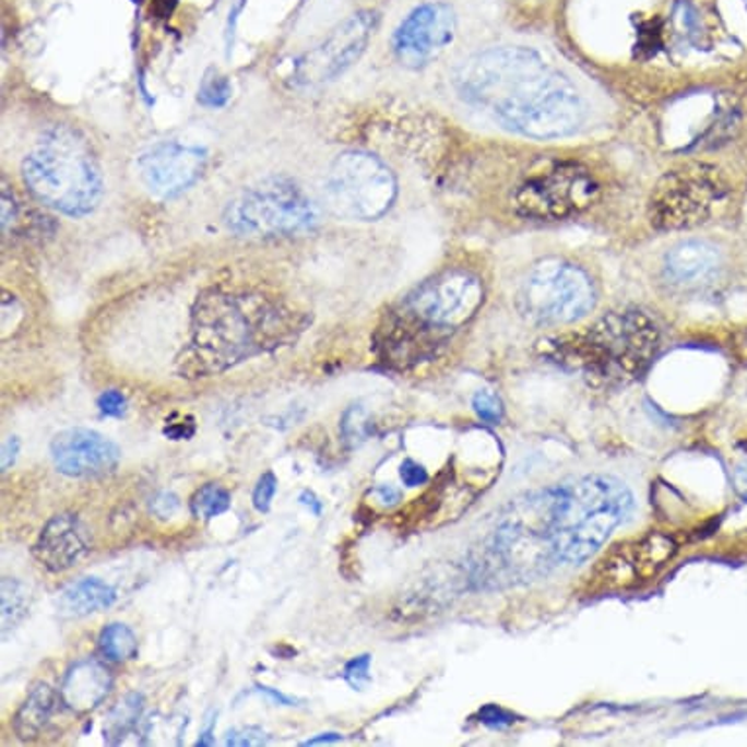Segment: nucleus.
<instances>
[{
  "label": "nucleus",
  "mask_w": 747,
  "mask_h": 747,
  "mask_svg": "<svg viewBox=\"0 0 747 747\" xmlns=\"http://www.w3.org/2000/svg\"><path fill=\"white\" fill-rule=\"evenodd\" d=\"M632 511V494L615 477L588 476L514 501L487 550L513 571H546L588 560Z\"/></svg>",
  "instance_id": "1"
},
{
  "label": "nucleus",
  "mask_w": 747,
  "mask_h": 747,
  "mask_svg": "<svg viewBox=\"0 0 747 747\" xmlns=\"http://www.w3.org/2000/svg\"><path fill=\"white\" fill-rule=\"evenodd\" d=\"M454 86L467 104L533 140L570 138L588 118L570 76L531 47H494L467 57Z\"/></svg>",
  "instance_id": "2"
},
{
  "label": "nucleus",
  "mask_w": 747,
  "mask_h": 747,
  "mask_svg": "<svg viewBox=\"0 0 747 747\" xmlns=\"http://www.w3.org/2000/svg\"><path fill=\"white\" fill-rule=\"evenodd\" d=\"M486 288L476 272L447 269L403 299L383 329L390 363L407 365L432 355L466 328L484 306Z\"/></svg>",
  "instance_id": "3"
},
{
  "label": "nucleus",
  "mask_w": 747,
  "mask_h": 747,
  "mask_svg": "<svg viewBox=\"0 0 747 747\" xmlns=\"http://www.w3.org/2000/svg\"><path fill=\"white\" fill-rule=\"evenodd\" d=\"M546 345L554 363L580 372L589 382L625 386L652 363L660 331L644 311L625 309L607 313L578 333L550 339Z\"/></svg>",
  "instance_id": "4"
},
{
  "label": "nucleus",
  "mask_w": 747,
  "mask_h": 747,
  "mask_svg": "<svg viewBox=\"0 0 747 747\" xmlns=\"http://www.w3.org/2000/svg\"><path fill=\"white\" fill-rule=\"evenodd\" d=\"M22 178L32 197L67 217L93 214L103 200L100 165L83 135L67 126L42 133L24 157Z\"/></svg>",
  "instance_id": "5"
},
{
  "label": "nucleus",
  "mask_w": 747,
  "mask_h": 747,
  "mask_svg": "<svg viewBox=\"0 0 747 747\" xmlns=\"http://www.w3.org/2000/svg\"><path fill=\"white\" fill-rule=\"evenodd\" d=\"M595 304L597 290L588 271L564 259L536 262L517 294L519 311L544 328L576 323L591 313Z\"/></svg>",
  "instance_id": "6"
},
{
  "label": "nucleus",
  "mask_w": 747,
  "mask_h": 747,
  "mask_svg": "<svg viewBox=\"0 0 747 747\" xmlns=\"http://www.w3.org/2000/svg\"><path fill=\"white\" fill-rule=\"evenodd\" d=\"M323 194L329 210L339 217L372 222L393 206L398 180L380 157L366 151H346L331 163Z\"/></svg>",
  "instance_id": "7"
},
{
  "label": "nucleus",
  "mask_w": 747,
  "mask_h": 747,
  "mask_svg": "<svg viewBox=\"0 0 747 747\" xmlns=\"http://www.w3.org/2000/svg\"><path fill=\"white\" fill-rule=\"evenodd\" d=\"M313 200L292 180H266L245 190L225 212L227 227L241 235H290L318 224Z\"/></svg>",
  "instance_id": "8"
},
{
  "label": "nucleus",
  "mask_w": 747,
  "mask_h": 747,
  "mask_svg": "<svg viewBox=\"0 0 747 747\" xmlns=\"http://www.w3.org/2000/svg\"><path fill=\"white\" fill-rule=\"evenodd\" d=\"M679 550L672 534L650 533L630 536L608 548L589 573V588L595 593L628 591L654 581Z\"/></svg>",
  "instance_id": "9"
},
{
  "label": "nucleus",
  "mask_w": 747,
  "mask_h": 747,
  "mask_svg": "<svg viewBox=\"0 0 747 747\" xmlns=\"http://www.w3.org/2000/svg\"><path fill=\"white\" fill-rule=\"evenodd\" d=\"M597 192L585 168L564 163L529 178L514 194L517 210L534 220H564L591 204Z\"/></svg>",
  "instance_id": "10"
},
{
  "label": "nucleus",
  "mask_w": 747,
  "mask_h": 747,
  "mask_svg": "<svg viewBox=\"0 0 747 747\" xmlns=\"http://www.w3.org/2000/svg\"><path fill=\"white\" fill-rule=\"evenodd\" d=\"M722 194L724 187L710 168L673 170L655 188L652 222L660 229H683L702 224Z\"/></svg>",
  "instance_id": "11"
},
{
  "label": "nucleus",
  "mask_w": 747,
  "mask_h": 747,
  "mask_svg": "<svg viewBox=\"0 0 747 747\" xmlns=\"http://www.w3.org/2000/svg\"><path fill=\"white\" fill-rule=\"evenodd\" d=\"M456 36V14L447 2L413 9L393 34V54L407 69H423L439 59Z\"/></svg>",
  "instance_id": "12"
},
{
  "label": "nucleus",
  "mask_w": 747,
  "mask_h": 747,
  "mask_svg": "<svg viewBox=\"0 0 747 747\" xmlns=\"http://www.w3.org/2000/svg\"><path fill=\"white\" fill-rule=\"evenodd\" d=\"M206 165V150L180 141L155 143L138 159L141 182L159 198L178 197L197 185Z\"/></svg>",
  "instance_id": "13"
},
{
  "label": "nucleus",
  "mask_w": 747,
  "mask_h": 747,
  "mask_svg": "<svg viewBox=\"0 0 747 747\" xmlns=\"http://www.w3.org/2000/svg\"><path fill=\"white\" fill-rule=\"evenodd\" d=\"M57 472L69 477H103L120 462V449L112 440L91 429H67L51 440Z\"/></svg>",
  "instance_id": "14"
},
{
  "label": "nucleus",
  "mask_w": 747,
  "mask_h": 747,
  "mask_svg": "<svg viewBox=\"0 0 747 747\" xmlns=\"http://www.w3.org/2000/svg\"><path fill=\"white\" fill-rule=\"evenodd\" d=\"M372 29L374 16L366 12L346 20L345 24L336 29L323 46L313 49L299 63L301 81L325 83L335 76L343 75L346 69L363 56Z\"/></svg>",
  "instance_id": "15"
},
{
  "label": "nucleus",
  "mask_w": 747,
  "mask_h": 747,
  "mask_svg": "<svg viewBox=\"0 0 747 747\" xmlns=\"http://www.w3.org/2000/svg\"><path fill=\"white\" fill-rule=\"evenodd\" d=\"M91 552V536L75 514H56L47 521L34 546L36 560L46 570L59 571L75 568Z\"/></svg>",
  "instance_id": "16"
},
{
  "label": "nucleus",
  "mask_w": 747,
  "mask_h": 747,
  "mask_svg": "<svg viewBox=\"0 0 747 747\" xmlns=\"http://www.w3.org/2000/svg\"><path fill=\"white\" fill-rule=\"evenodd\" d=\"M722 269V254L714 245L699 239L681 241L669 249L664 259L667 281L677 286H701L716 278Z\"/></svg>",
  "instance_id": "17"
},
{
  "label": "nucleus",
  "mask_w": 747,
  "mask_h": 747,
  "mask_svg": "<svg viewBox=\"0 0 747 747\" xmlns=\"http://www.w3.org/2000/svg\"><path fill=\"white\" fill-rule=\"evenodd\" d=\"M112 687V675L100 662L83 660L67 672L61 685V701L75 712L96 709Z\"/></svg>",
  "instance_id": "18"
},
{
  "label": "nucleus",
  "mask_w": 747,
  "mask_h": 747,
  "mask_svg": "<svg viewBox=\"0 0 747 747\" xmlns=\"http://www.w3.org/2000/svg\"><path fill=\"white\" fill-rule=\"evenodd\" d=\"M116 591L98 578H84L71 583L57 598V610L61 617L81 618L112 607Z\"/></svg>",
  "instance_id": "19"
},
{
  "label": "nucleus",
  "mask_w": 747,
  "mask_h": 747,
  "mask_svg": "<svg viewBox=\"0 0 747 747\" xmlns=\"http://www.w3.org/2000/svg\"><path fill=\"white\" fill-rule=\"evenodd\" d=\"M57 707V695L49 685H36L14 716V732L22 742H32L44 732Z\"/></svg>",
  "instance_id": "20"
},
{
  "label": "nucleus",
  "mask_w": 747,
  "mask_h": 747,
  "mask_svg": "<svg viewBox=\"0 0 747 747\" xmlns=\"http://www.w3.org/2000/svg\"><path fill=\"white\" fill-rule=\"evenodd\" d=\"M143 707H145L143 695H140V692L126 695L122 701L118 702L110 710V714L106 719V724H104V742L108 746H118L128 736V732L135 728V724L140 722Z\"/></svg>",
  "instance_id": "21"
},
{
  "label": "nucleus",
  "mask_w": 747,
  "mask_h": 747,
  "mask_svg": "<svg viewBox=\"0 0 747 747\" xmlns=\"http://www.w3.org/2000/svg\"><path fill=\"white\" fill-rule=\"evenodd\" d=\"M98 645L104 657L110 662H128L138 654V638L130 626L120 622L104 628Z\"/></svg>",
  "instance_id": "22"
},
{
  "label": "nucleus",
  "mask_w": 747,
  "mask_h": 747,
  "mask_svg": "<svg viewBox=\"0 0 747 747\" xmlns=\"http://www.w3.org/2000/svg\"><path fill=\"white\" fill-rule=\"evenodd\" d=\"M29 591L24 583L4 578L2 580V630L19 625L28 615Z\"/></svg>",
  "instance_id": "23"
},
{
  "label": "nucleus",
  "mask_w": 747,
  "mask_h": 747,
  "mask_svg": "<svg viewBox=\"0 0 747 747\" xmlns=\"http://www.w3.org/2000/svg\"><path fill=\"white\" fill-rule=\"evenodd\" d=\"M229 507H232L229 491L217 486V484H208L202 489H198L197 496L192 497V501H190L192 514L198 519H206V521L225 513Z\"/></svg>",
  "instance_id": "24"
},
{
  "label": "nucleus",
  "mask_w": 747,
  "mask_h": 747,
  "mask_svg": "<svg viewBox=\"0 0 747 747\" xmlns=\"http://www.w3.org/2000/svg\"><path fill=\"white\" fill-rule=\"evenodd\" d=\"M276 487H278V479L272 474V472H266L262 474L259 484L254 487L252 491V505L259 513H269L271 511L272 499H274V494H276Z\"/></svg>",
  "instance_id": "25"
},
{
  "label": "nucleus",
  "mask_w": 747,
  "mask_h": 747,
  "mask_svg": "<svg viewBox=\"0 0 747 747\" xmlns=\"http://www.w3.org/2000/svg\"><path fill=\"white\" fill-rule=\"evenodd\" d=\"M370 655H358L355 660H351L348 664L345 665V681L360 691L365 687L366 683L370 681Z\"/></svg>",
  "instance_id": "26"
},
{
  "label": "nucleus",
  "mask_w": 747,
  "mask_h": 747,
  "mask_svg": "<svg viewBox=\"0 0 747 747\" xmlns=\"http://www.w3.org/2000/svg\"><path fill=\"white\" fill-rule=\"evenodd\" d=\"M271 739L262 732L261 728H237L232 730L225 739V746L245 747V746H266Z\"/></svg>",
  "instance_id": "27"
},
{
  "label": "nucleus",
  "mask_w": 747,
  "mask_h": 747,
  "mask_svg": "<svg viewBox=\"0 0 747 747\" xmlns=\"http://www.w3.org/2000/svg\"><path fill=\"white\" fill-rule=\"evenodd\" d=\"M474 410H476L477 417L487 423H497L503 415V407L501 402L497 400L494 393L477 392L474 395Z\"/></svg>",
  "instance_id": "28"
},
{
  "label": "nucleus",
  "mask_w": 747,
  "mask_h": 747,
  "mask_svg": "<svg viewBox=\"0 0 747 747\" xmlns=\"http://www.w3.org/2000/svg\"><path fill=\"white\" fill-rule=\"evenodd\" d=\"M229 98V83L225 79H208L202 84L200 100L206 106H222Z\"/></svg>",
  "instance_id": "29"
},
{
  "label": "nucleus",
  "mask_w": 747,
  "mask_h": 747,
  "mask_svg": "<svg viewBox=\"0 0 747 747\" xmlns=\"http://www.w3.org/2000/svg\"><path fill=\"white\" fill-rule=\"evenodd\" d=\"M343 432L346 440H360L366 437L365 413L363 410H348L343 419Z\"/></svg>",
  "instance_id": "30"
},
{
  "label": "nucleus",
  "mask_w": 747,
  "mask_h": 747,
  "mask_svg": "<svg viewBox=\"0 0 747 747\" xmlns=\"http://www.w3.org/2000/svg\"><path fill=\"white\" fill-rule=\"evenodd\" d=\"M178 507H180L178 497L175 494H168V491H163L159 496L153 497V501H151V511L161 521L170 519L173 514L177 513Z\"/></svg>",
  "instance_id": "31"
},
{
  "label": "nucleus",
  "mask_w": 747,
  "mask_h": 747,
  "mask_svg": "<svg viewBox=\"0 0 747 747\" xmlns=\"http://www.w3.org/2000/svg\"><path fill=\"white\" fill-rule=\"evenodd\" d=\"M400 476H402L403 484L407 487H419L425 486L429 482V474L427 470L413 462V460H405L402 467H400Z\"/></svg>",
  "instance_id": "32"
},
{
  "label": "nucleus",
  "mask_w": 747,
  "mask_h": 747,
  "mask_svg": "<svg viewBox=\"0 0 747 747\" xmlns=\"http://www.w3.org/2000/svg\"><path fill=\"white\" fill-rule=\"evenodd\" d=\"M98 410L104 415H108V417H122L123 412H126V398H123L122 393L116 392V390L104 392L98 398Z\"/></svg>",
  "instance_id": "33"
},
{
  "label": "nucleus",
  "mask_w": 747,
  "mask_h": 747,
  "mask_svg": "<svg viewBox=\"0 0 747 747\" xmlns=\"http://www.w3.org/2000/svg\"><path fill=\"white\" fill-rule=\"evenodd\" d=\"M479 716H482V722H484V724H489V726H494V728H503V726H509V724L513 722L511 714H507L505 710L499 709V707H494V704L482 710Z\"/></svg>",
  "instance_id": "34"
},
{
  "label": "nucleus",
  "mask_w": 747,
  "mask_h": 747,
  "mask_svg": "<svg viewBox=\"0 0 747 747\" xmlns=\"http://www.w3.org/2000/svg\"><path fill=\"white\" fill-rule=\"evenodd\" d=\"M20 452L19 437H10L2 447V472H9V467L16 462Z\"/></svg>",
  "instance_id": "35"
},
{
  "label": "nucleus",
  "mask_w": 747,
  "mask_h": 747,
  "mask_svg": "<svg viewBox=\"0 0 747 747\" xmlns=\"http://www.w3.org/2000/svg\"><path fill=\"white\" fill-rule=\"evenodd\" d=\"M165 435H167L168 439L173 440L190 439L194 435V425L192 423H185V425L177 423L173 427H167Z\"/></svg>",
  "instance_id": "36"
},
{
  "label": "nucleus",
  "mask_w": 747,
  "mask_h": 747,
  "mask_svg": "<svg viewBox=\"0 0 747 747\" xmlns=\"http://www.w3.org/2000/svg\"><path fill=\"white\" fill-rule=\"evenodd\" d=\"M374 494L378 496V499H380L383 505H388V507H392V505L398 503V501L402 499V491L392 486L376 487Z\"/></svg>",
  "instance_id": "37"
},
{
  "label": "nucleus",
  "mask_w": 747,
  "mask_h": 747,
  "mask_svg": "<svg viewBox=\"0 0 747 747\" xmlns=\"http://www.w3.org/2000/svg\"><path fill=\"white\" fill-rule=\"evenodd\" d=\"M298 501L301 505H306L309 511L316 514V517H321V511H323V503L319 501L318 497H316V494H313V491H308V489H306V491H301V494H299Z\"/></svg>",
  "instance_id": "38"
},
{
  "label": "nucleus",
  "mask_w": 747,
  "mask_h": 747,
  "mask_svg": "<svg viewBox=\"0 0 747 747\" xmlns=\"http://www.w3.org/2000/svg\"><path fill=\"white\" fill-rule=\"evenodd\" d=\"M257 691L262 692V695H266L271 701L276 702V704H282V707H294L296 704V701L294 699H290V697H286V695H282V692L274 691V689H271V687H264V685H257Z\"/></svg>",
  "instance_id": "39"
},
{
  "label": "nucleus",
  "mask_w": 747,
  "mask_h": 747,
  "mask_svg": "<svg viewBox=\"0 0 747 747\" xmlns=\"http://www.w3.org/2000/svg\"><path fill=\"white\" fill-rule=\"evenodd\" d=\"M734 486L738 489L739 496L746 497L747 499V464L746 466L736 470V474H734Z\"/></svg>",
  "instance_id": "40"
},
{
  "label": "nucleus",
  "mask_w": 747,
  "mask_h": 747,
  "mask_svg": "<svg viewBox=\"0 0 747 747\" xmlns=\"http://www.w3.org/2000/svg\"><path fill=\"white\" fill-rule=\"evenodd\" d=\"M341 739V736L339 734H321V736H318V738H311L308 739V742H304L301 746H319V744H333V742H339Z\"/></svg>",
  "instance_id": "41"
},
{
  "label": "nucleus",
  "mask_w": 747,
  "mask_h": 747,
  "mask_svg": "<svg viewBox=\"0 0 747 747\" xmlns=\"http://www.w3.org/2000/svg\"><path fill=\"white\" fill-rule=\"evenodd\" d=\"M197 746H214V720L208 724V728L204 730V734L198 739Z\"/></svg>",
  "instance_id": "42"
}]
</instances>
